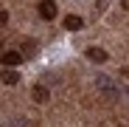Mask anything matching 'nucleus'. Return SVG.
<instances>
[{
  "instance_id": "nucleus-1",
  "label": "nucleus",
  "mask_w": 129,
  "mask_h": 127,
  "mask_svg": "<svg viewBox=\"0 0 129 127\" xmlns=\"http://www.w3.org/2000/svg\"><path fill=\"white\" fill-rule=\"evenodd\" d=\"M95 88L107 96V99H118V85H115V79H110V76H104V74H98L95 76Z\"/></svg>"
},
{
  "instance_id": "nucleus-2",
  "label": "nucleus",
  "mask_w": 129,
  "mask_h": 127,
  "mask_svg": "<svg viewBox=\"0 0 129 127\" xmlns=\"http://www.w3.org/2000/svg\"><path fill=\"white\" fill-rule=\"evenodd\" d=\"M37 51H39L37 40H23V45H20V57H23V59H31V57H37Z\"/></svg>"
},
{
  "instance_id": "nucleus-3",
  "label": "nucleus",
  "mask_w": 129,
  "mask_h": 127,
  "mask_svg": "<svg viewBox=\"0 0 129 127\" xmlns=\"http://www.w3.org/2000/svg\"><path fill=\"white\" fill-rule=\"evenodd\" d=\"M39 17L42 20H53L56 17V3H53V0H42V3H39Z\"/></svg>"
},
{
  "instance_id": "nucleus-4",
  "label": "nucleus",
  "mask_w": 129,
  "mask_h": 127,
  "mask_svg": "<svg viewBox=\"0 0 129 127\" xmlns=\"http://www.w3.org/2000/svg\"><path fill=\"white\" fill-rule=\"evenodd\" d=\"M3 68H14V65H20V62H23V57H20V51H6L3 57Z\"/></svg>"
},
{
  "instance_id": "nucleus-5",
  "label": "nucleus",
  "mask_w": 129,
  "mask_h": 127,
  "mask_svg": "<svg viewBox=\"0 0 129 127\" xmlns=\"http://www.w3.org/2000/svg\"><path fill=\"white\" fill-rule=\"evenodd\" d=\"M107 57H110V54H107L104 48H87V59L90 62H98V65H101V62H107Z\"/></svg>"
},
{
  "instance_id": "nucleus-6",
  "label": "nucleus",
  "mask_w": 129,
  "mask_h": 127,
  "mask_svg": "<svg viewBox=\"0 0 129 127\" xmlns=\"http://www.w3.org/2000/svg\"><path fill=\"white\" fill-rule=\"evenodd\" d=\"M84 23H81V17H76V14H68V17H64V28H68V31H79Z\"/></svg>"
},
{
  "instance_id": "nucleus-7",
  "label": "nucleus",
  "mask_w": 129,
  "mask_h": 127,
  "mask_svg": "<svg viewBox=\"0 0 129 127\" xmlns=\"http://www.w3.org/2000/svg\"><path fill=\"white\" fill-rule=\"evenodd\" d=\"M31 96H34V102L45 104V102H48V88H45V85H37V88L31 90Z\"/></svg>"
},
{
  "instance_id": "nucleus-8",
  "label": "nucleus",
  "mask_w": 129,
  "mask_h": 127,
  "mask_svg": "<svg viewBox=\"0 0 129 127\" xmlns=\"http://www.w3.org/2000/svg\"><path fill=\"white\" fill-rule=\"evenodd\" d=\"M0 79H3L6 85H17V79H20V76H17V71H14V68H3V71H0Z\"/></svg>"
},
{
  "instance_id": "nucleus-9",
  "label": "nucleus",
  "mask_w": 129,
  "mask_h": 127,
  "mask_svg": "<svg viewBox=\"0 0 129 127\" xmlns=\"http://www.w3.org/2000/svg\"><path fill=\"white\" fill-rule=\"evenodd\" d=\"M6 23H9V11L0 9V26H6Z\"/></svg>"
},
{
  "instance_id": "nucleus-10",
  "label": "nucleus",
  "mask_w": 129,
  "mask_h": 127,
  "mask_svg": "<svg viewBox=\"0 0 129 127\" xmlns=\"http://www.w3.org/2000/svg\"><path fill=\"white\" fill-rule=\"evenodd\" d=\"M121 6H123V9H129V0H121Z\"/></svg>"
},
{
  "instance_id": "nucleus-11",
  "label": "nucleus",
  "mask_w": 129,
  "mask_h": 127,
  "mask_svg": "<svg viewBox=\"0 0 129 127\" xmlns=\"http://www.w3.org/2000/svg\"><path fill=\"white\" fill-rule=\"evenodd\" d=\"M126 96H129V88H126Z\"/></svg>"
}]
</instances>
